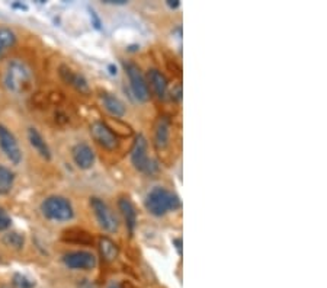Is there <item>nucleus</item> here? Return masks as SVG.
<instances>
[{"label":"nucleus","mask_w":327,"mask_h":288,"mask_svg":"<svg viewBox=\"0 0 327 288\" xmlns=\"http://www.w3.org/2000/svg\"><path fill=\"white\" fill-rule=\"evenodd\" d=\"M28 140H29L31 146L37 150V153L41 156V157L50 160L51 159L50 147H48L47 141L44 140V137L41 136V133H39L38 130H35V128H29V130H28Z\"/></svg>","instance_id":"obj_15"},{"label":"nucleus","mask_w":327,"mask_h":288,"mask_svg":"<svg viewBox=\"0 0 327 288\" xmlns=\"http://www.w3.org/2000/svg\"><path fill=\"white\" fill-rule=\"evenodd\" d=\"M89 13H90V18H92V21H93V25H95V28H101V21H99V18H98V15H96V12L93 11V9H89Z\"/></svg>","instance_id":"obj_25"},{"label":"nucleus","mask_w":327,"mask_h":288,"mask_svg":"<svg viewBox=\"0 0 327 288\" xmlns=\"http://www.w3.org/2000/svg\"><path fill=\"white\" fill-rule=\"evenodd\" d=\"M179 5H180L179 0H167V6L170 9H176V8H179Z\"/></svg>","instance_id":"obj_27"},{"label":"nucleus","mask_w":327,"mask_h":288,"mask_svg":"<svg viewBox=\"0 0 327 288\" xmlns=\"http://www.w3.org/2000/svg\"><path fill=\"white\" fill-rule=\"evenodd\" d=\"M99 249L105 261H113L118 256V246L109 238L99 239Z\"/></svg>","instance_id":"obj_19"},{"label":"nucleus","mask_w":327,"mask_h":288,"mask_svg":"<svg viewBox=\"0 0 327 288\" xmlns=\"http://www.w3.org/2000/svg\"><path fill=\"white\" fill-rule=\"evenodd\" d=\"M105 124L111 128V131H112L115 136H116V134H119V136H131V134H133V128L128 126V124H125V123H122L119 118L108 120Z\"/></svg>","instance_id":"obj_21"},{"label":"nucleus","mask_w":327,"mask_h":288,"mask_svg":"<svg viewBox=\"0 0 327 288\" xmlns=\"http://www.w3.org/2000/svg\"><path fill=\"white\" fill-rule=\"evenodd\" d=\"M41 211L45 218H48L51 221H57V223L70 221L75 217V210H73L72 202L60 195H51L42 201Z\"/></svg>","instance_id":"obj_3"},{"label":"nucleus","mask_w":327,"mask_h":288,"mask_svg":"<svg viewBox=\"0 0 327 288\" xmlns=\"http://www.w3.org/2000/svg\"><path fill=\"white\" fill-rule=\"evenodd\" d=\"M131 162L137 170L144 172V174H153L157 169V164L149 159L147 140L143 134H140L139 137L136 138V143H134L133 150H131Z\"/></svg>","instance_id":"obj_5"},{"label":"nucleus","mask_w":327,"mask_h":288,"mask_svg":"<svg viewBox=\"0 0 327 288\" xmlns=\"http://www.w3.org/2000/svg\"><path fill=\"white\" fill-rule=\"evenodd\" d=\"M58 73H60V77L63 79L64 82H66L69 86L76 89L77 92H80V93H83V95H88L89 92H90V88H89V83L88 80H86V77L83 75H80V73H76L75 70H72L69 66H66V64L60 66Z\"/></svg>","instance_id":"obj_10"},{"label":"nucleus","mask_w":327,"mask_h":288,"mask_svg":"<svg viewBox=\"0 0 327 288\" xmlns=\"http://www.w3.org/2000/svg\"><path fill=\"white\" fill-rule=\"evenodd\" d=\"M90 207L95 213L98 223L105 232L113 233L118 230V225H119L118 218L105 201L101 198H90Z\"/></svg>","instance_id":"obj_6"},{"label":"nucleus","mask_w":327,"mask_h":288,"mask_svg":"<svg viewBox=\"0 0 327 288\" xmlns=\"http://www.w3.org/2000/svg\"><path fill=\"white\" fill-rule=\"evenodd\" d=\"M147 77H149V82H150L154 93H156L160 99H164L166 95H167V90H169V85H167V79L164 77L163 73L159 72L157 69H151V70H149Z\"/></svg>","instance_id":"obj_14"},{"label":"nucleus","mask_w":327,"mask_h":288,"mask_svg":"<svg viewBox=\"0 0 327 288\" xmlns=\"http://www.w3.org/2000/svg\"><path fill=\"white\" fill-rule=\"evenodd\" d=\"M90 134L93 140L106 150H115L118 147V137L102 121H96L90 126Z\"/></svg>","instance_id":"obj_8"},{"label":"nucleus","mask_w":327,"mask_h":288,"mask_svg":"<svg viewBox=\"0 0 327 288\" xmlns=\"http://www.w3.org/2000/svg\"><path fill=\"white\" fill-rule=\"evenodd\" d=\"M72 156L73 160L77 164V167L88 170L93 166L95 163V151L86 143H77L75 147L72 149Z\"/></svg>","instance_id":"obj_11"},{"label":"nucleus","mask_w":327,"mask_h":288,"mask_svg":"<svg viewBox=\"0 0 327 288\" xmlns=\"http://www.w3.org/2000/svg\"><path fill=\"white\" fill-rule=\"evenodd\" d=\"M15 182V174L9 167L0 164V194H9Z\"/></svg>","instance_id":"obj_20"},{"label":"nucleus","mask_w":327,"mask_h":288,"mask_svg":"<svg viewBox=\"0 0 327 288\" xmlns=\"http://www.w3.org/2000/svg\"><path fill=\"white\" fill-rule=\"evenodd\" d=\"M124 69H125L126 76L129 79V86H131V90H133L136 99L140 100V102H147L150 99V90H149V85H147L139 66L131 63V62H125Z\"/></svg>","instance_id":"obj_4"},{"label":"nucleus","mask_w":327,"mask_h":288,"mask_svg":"<svg viewBox=\"0 0 327 288\" xmlns=\"http://www.w3.org/2000/svg\"><path fill=\"white\" fill-rule=\"evenodd\" d=\"M118 205H119V210H121V213L124 215L126 228H128V232L133 235V233H134V228H136V224H137V213H136V208H134L133 202L128 200L126 197L119 198Z\"/></svg>","instance_id":"obj_16"},{"label":"nucleus","mask_w":327,"mask_h":288,"mask_svg":"<svg viewBox=\"0 0 327 288\" xmlns=\"http://www.w3.org/2000/svg\"><path fill=\"white\" fill-rule=\"evenodd\" d=\"M61 239L67 243H75V245H83V246H89V245H93L95 239L93 236L83 230V228H79V227H72V228H67L64 230Z\"/></svg>","instance_id":"obj_12"},{"label":"nucleus","mask_w":327,"mask_h":288,"mask_svg":"<svg viewBox=\"0 0 327 288\" xmlns=\"http://www.w3.org/2000/svg\"><path fill=\"white\" fill-rule=\"evenodd\" d=\"M0 288H9V287H6V285H0Z\"/></svg>","instance_id":"obj_31"},{"label":"nucleus","mask_w":327,"mask_h":288,"mask_svg":"<svg viewBox=\"0 0 327 288\" xmlns=\"http://www.w3.org/2000/svg\"><path fill=\"white\" fill-rule=\"evenodd\" d=\"M106 3H112V5H124L125 0H106Z\"/></svg>","instance_id":"obj_28"},{"label":"nucleus","mask_w":327,"mask_h":288,"mask_svg":"<svg viewBox=\"0 0 327 288\" xmlns=\"http://www.w3.org/2000/svg\"><path fill=\"white\" fill-rule=\"evenodd\" d=\"M16 44V34L6 26H0V60L5 59L6 52Z\"/></svg>","instance_id":"obj_18"},{"label":"nucleus","mask_w":327,"mask_h":288,"mask_svg":"<svg viewBox=\"0 0 327 288\" xmlns=\"http://www.w3.org/2000/svg\"><path fill=\"white\" fill-rule=\"evenodd\" d=\"M109 73H111V75H116V67L112 66V64L109 66Z\"/></svg>","instance_id":"obj_29"},{"label":"nucleus","mask_w":327,"mask_h":288,"mask_svg":"<svg viewBox=\"0 0 327 288\" xmlns=\"http://www.w3.org/2000/svg\"><path fill=\"white\" fill-rule=\"evenodd\" d=\"M179 207H180V201L177 198V195L162 187L151 189L146 198V208L149 210V213L156 217H162Z\"/></svg>","instance_id":"obj_2"},{"label":"nucleus","mask_w":327,"mask_h":288,"mask_svg":"<svg viewBox=\"0 0 327 288\" xmlns=\"http://www.w3.org/2000/svg\"><path fill=\"white\" fill-rule=\"evenodd\" d=\"M13 8H21V9H26L25 5H13Z\"/></svg>","instance_id":"obj_30"},{"label":"nucleus","mask_w":327,"mask_h":288,"mask_svg":"<svg viewBox=\"0 0 327 288\" xmlns=\"http://www.w3.org/2000/svg\"><path fill=\"white\" fill-rule=\"evenodd\" d=\"M13 284L16 288H34V282L31 279H28L25 275H21V274H16L13 276Z\"/></svg>","instance_id":"obj_23"},{"label":"nucleus","mask_w":327,"mask_h":288,"mask_svg":"<svg viewBox=\"0 0 327 288\" xmlns=\"http://www.w3.org/2000/svg\"><path fill=\"white\" fill-rule=\"evenodd\" d=\"M12 224V220H11V217L8 215L6 211H3L2 208H0V232L2 230H8L9 227Z\"/></svg>","instance_id":"obj_24"},{"label":"nucleus","mask_w":327,"mask_h":288,"mask_svg":"<svg viewBox=\"0 0 327 288\" xmlns=\"http://www.w3.org/2000/svg\"><path fill=\"white\" fill-rule=\"evenodd\" d=\"M102 102H103V106L105 109L109 113H112L113 117L119 118V117H124L126 112L125 103L119 98H116L115 95L109 93V92H103L101 95Z\"/></svg>","instance_id":"obj_13"},{"label":"nucleus","mask_w":327,"mask_h":288,"mask_svg":"<svg viewBox=\"0 0 327 288\" xmlns=\"http://www.w3.org/2000/svg\"><path fill=\"white\" fill-rule=\"evenodd\" d=\"M169 138H170V126L169 121L166 118H160L157 121L156 126V131H154V144L159 150H163L169 144Z\"/></svg>","instance_id":"obj_17"},{"label":"nucleus","mask_w":327,"mask_h":288,"mask_svg":"<svg viewBox=\"0 0 327 288\" xmlns=\"http://www.w3.org/2000/svg\"><path fill=\"white\" fill-rule=\"evenodd\" d=\"M63 262L70 269L88 271V269H93L96 266V258L90 252L75 251L66 253L63 256Z\"/></svg>","instance_id":"obj_9"},{"label":"nucleus","mask_w":327,"mask_h":288,"mask_svg":"<svg viewBox=\"0 0 327 288\" xmlns=\"http://www.w3.org/2000/svg\"><path fill=\"white\" fill-rule=\"evenodd\" d=\"M3 242H5V245L9 246V248H13V249H22V248H24V242H25V239H24L22 235L12 232V233L5 235Z\"/></svg>","instance_id":"obj_22"},{"label":"nucleus","mask_w":327,"mask_h":288,"mask_svg":"<svg viewBox=\"0 0 327 288\" xmlns=\"http://www.w3.org/2000/svg\"><path fill=\"white\" fill-rule=\"evenodd\" d=\"M3 83L9 92H12L15 95H22L32 88L34 73L25 62L19 59H13L5 69Z\"/></svg>","instance_id":"obj_1"},{"label":"nucleus","mask_w":327,"mask_h":288,"mask_svg":"<svg viewBox=\"0 0 327 288\" xmlns=\"http://www.w3.org/2000/svg\"><path fill=\"white\" fill-rule=\"evenodd\" d=\"M0 149L8 160L13 164H19L22 160V151L13 133L5 126H0Z\"/></svg>","instance_id":"obj_7"},{"label":"nucleus","mask_w":327,"mask_h":288,"mask_svg":"<svg viewBox=\"0 0 327 288\" xmlns=\"http://www.w3.org/2000/svg\"><path fill=\"white\" fill-rule=\"evenodd\" d=\"M173 245L176 246L179 255H182V239H173Z\"/></svg>","instance_id":"obj_26"}]
</instances>
